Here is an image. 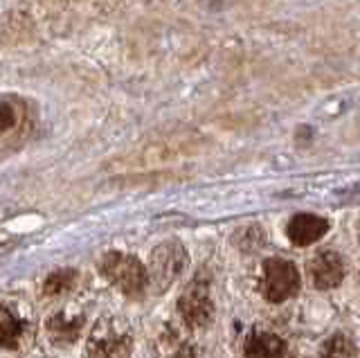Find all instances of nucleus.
Returning <instances> with one entry per match:
<instances>
[{"instance_id": "nucleus-5", "label": "nucleus", "mask_w": 360, "mask_h": 358, "mask_svg": "<svg viewBox=\"0 0 360 358\" xmlns=\"http://www.w3.org/2000/svg\"><path fill=\"white\" fill-rule=\"evenodd\" d=\"M151 264H153L151 273H153L155 282L160 279L162 284H169L180 271H183L185 252H183V248H180V243H162L160 248L153 250Z\"/></svg>"}, {"instance_id": "nucleus-6", "label": "nucleus", "mask_w": 360, "mask_h": 358, "mask_svg": "<svg viewBox=\"0 0 360 358\" xmlns=\"http://www.w3.org/2000/svg\"><path fill=\"white\" fill-rule=\"evenodd\" d=\"M326 230H329V221L315 215H297L292 217L288 223V239L304 248V245H311L318 239H322Z\"/></svg>"}, {"instance_id": "nucleus-11", "label": "nucleus", "mask_w": 360, "mask_h": 358, "mask_svg": "<svg viewBox=\"0 0 360 358\" xmlns=\"http://www.w3.org/2000/svg\"><path fill=\"white\" fill-rule=\"evenodd\" d=\"M82 320H68L65 316H54L48 322V331L56 343H72L79 333H82Z\"/></svg>"}, {"instance_id": "nucleus-4", "label": "nucleus", "mask_w": 360, "mask_h": 358, "mask_svg": "<svg viewBox=\"0 0 360 358\" xmlns=\"http://www.w3.org/2000/svg\"><path fill=\"white\" fill-rule=\"evenodd\" d=\"M178 309L191 327H202V324H207L212 318V300L207 293V286L200 282L189 286L187 293L180 298Z\"/></svg>"}, {"instance_id": "nucleus-7", "label": "nucleus", "mask_w": 360, "mask_h": 358, "mask_svg": "<svg viewBox=\"0 0 360 358\" xmlns=\"http://www.w3.org/2000/svg\"><path fill=\"white\" fill-rule=\"evenodd\" d=\"M311 277L318 288H335L345 277V262L335 252H322L311 264Z\"/></svg>"}, {"instance_id": "nucleus-10", "label": "nucleus", "mask_w": 360, "mask_h": 358, "mask_svg": "<svg viewBox=\"0 0 360 358\" xmlns=\"http://www.w3.org/2000/svg\"><path fill=\"white\" fill-rule=\"evenodd\" d=\"M131 352L129 338L110 335V338H95L90 343V358H127Z\"/></svg>"}, {"instance_id": "nucleus-8", "label": "nucleus", "mask_w": 360, "mask_h": 358, "mask_svg": "<svg viewBox=\"0 0 360 358\" xmlns=\"http://www.w3.org/2000/svg\"><path fill=\"white\" fill-rule=\"evenodd\" d=\"M286 343L275 333H255L245 340V358H284Z\"/></svg>"}, {"instance_id": "nucleus-12", "label": "nucleus", "mask_w": 360, "mask_h": 358, "mask_svg": "<svg viewBox=\"0 0 360 358\" xmlns=\"http://www.w3.org/2000/svg\"><path fill=\"white\" fill-rule=\"evenodd\" d=\"M75 279H77L75 271H68V268L54 271L48 279H45V284H43L45 295H61V293H65V290H70L75 286Z\"/></svg>"}, {"instance_id": "nucleus-3", "label": "nucleus", "mask_w": 360, "mask_h": 358, "mask_svg": "<svg viewBox=\"0 0 360 358\" xmlns=\"http://www.w3.org/2000/svg\"><path fill=\"white\" fill-rule=\"evenodd\" d=\"M300 288L297 268L286 260H268L264 264V295L268 302H284Z\"/></svg>"}, {"instance_id": "nucleus-2", "label": "nucleus", "mask_w": 360, "mask_h": 358, "mask_svg": "<svg viewBox=\"0 0 360 358\" xmlns=\"http://www.w3.org/2000/svg\"><path fill=\"white\" fill-rule=\"evenodd\" d=\"M101 273H104L122 293H127L131 298L140 295L146 282H149L146 268L135 260V257L124 255V252L104 255V260H101Z\"/></svg>"}, {"instance_id": "nucleus-1", "label": "nucleus", "mask_w": 360, "mask_h": 358, "mask_svg": "<svg viewBox=\"0 0 360 358\" xmlns=\"http://www.w3.org/2000/svg\"><path fill=\"white\" fill-rule=\"evenodd\" d=\"M32 133V108L18 95L0 97V155L16 151Z\"/></svg>"}, {"instance_id": "nucleus-13", "label": "nucleus", "mask_w": 360, "mask_h": 358, "mask_svg": "<svg viewBox=\"0 0 360 358\" xmlns=\"http://www.w3.org/2000/svg\"><path fill=\"white\" fill-rule=\"evenodd\" d=\"M356 350L354 345L349 343V338L345 335H333V338L324 345V352L322 358H354Z\"/></svg>"}, {"instance_id": "nucleus-9", "label": "nucleus", "mask_w": 360, "mask_h": 358, "mask_svg": "<svg viewBox=\"0 0 360 358\" xmlns=\"http://www.w3.org/2000/svg\"><path fill=\"white\" fill-rule=\"evenodd\" d=\"M25 335V322L9 309H0V347L16 350Z\"/></svg>"}]
</instances>
